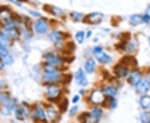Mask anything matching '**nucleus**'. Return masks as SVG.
Listing matches in <instances>:
<instances>
[{"label":"nucleus","instance_id":"nucleus-1","mask_svg":"<svg viewBox=\"0 0 150 123\" xmlns=\"http://www.w3.org/2000/svg\"><path fill=\"white\" fill-rule=\"evenodd\" d=\"M0 58L4 59L5 64L9 65L13 63V57L9 54L5 46H4L2 44H0Z\"/></svg>","mask_w":150,"mask_h":123},{"label":"nucleus","instance_id":"nucleus-2","mask_svg":"<svg viewBox=\"0 0 150 123\" xmlns=\"http://www.w3.org/2000/svg\"><path fill=\"white\" fill-rule=\"evenodd\" d=\"M34 28H35V31L38 33H40V34H43L45 32H48V26L47 22L43 19H38L36 21L35 24H34Z\"/></svg>","mask_w":150,"mask_h":123},{"label":"nucleus","instance_id":"nucleus-3","mask_svg":"<svg viewBox=\"0 0 150 123\" xmlns=\"http://www.w3.org/2000/svg\"><path fill=\"white\" fill-rule=\"evenodd\" d=\"M103 18V14L99 13H93L88 15H87L84 18V22L88 23H92V24H95L98 22H100Z\"/></svg>","mask_w":150,"mask_h":123},{"label":"nucleus","instance_id":"nucleus-4","mask_svg":"<svg viewBox=\"0 0 150 123\" xmlns=\"http://www.w3.org/2000/svg\"><path fill=\"white\" fill-rule=\"evenodd\" d=\"M4 33L10 39H17L19 37V31L17 27L13 26L5 27L4 30Z\"/></svg>","mask_w":150,"mask_h":123},{"label":"nucleus","instance_id":"nucleus-5","mask_svg":"<svg viewBox=\"0 0 150 123\" xmlns=\"http://www.w3.org/2000/svg\"><path fill=\"white\" fill-rule=\"evenodd\" d=\"M75 79L79 85L85 86L88 84V80H87L85 73L82 69H79L77 71V72L75 74Z\"/></svg>","mask_w":150,"mask_h":123},{"label":"nucleus","instance_id":"nucleus-6","mask_svg":"<svg viewBox=\"0 0 150 123\" xmlns=\"http://www.w3.org/2000/svg\"><path fill=\"white\" fill-rule=\"evenodd\" d=\"M44 58L48 61V63L50 65H60L64 63L63 59L52 53H47L46 55H44Z\"/></svg>","mask_w":150,"mask_h":123},{"label":"nucleus","instance_id":"nucleus-7","mask_svg":"<svg viewBox=\"0 0 150 123\" xmlns=\"http://www.w3.org/2000/svg\"><path fill=\"white\" fill-rule=\"evenodd\" d=\"M90 98H91V101L93 103H95V104H101L104 101L105 96H104V95L103 94L101 91L95 90V91H93L92 92Z\"/></svg>","mask_w":150,"mask_h":123},{"label":"nucleus","instance_id":"nucleus-8","mask_svg":"<svg viewBox=\"0 0 150 123\" xmlns=\"http://www.w3.org/2000/svg\"><path fill=\"white\" fill-rule=\"evenodd\" d=\"M141 82V74L138 71H133L129 77V82L132 85H138Z\"/></svg>","mask_w":150,"mask_h":123},{"label":"nucleus","instance_id":"nucleus-9","mask_svg":"<svg viewBox=\"0 0 150 123\" xmlns=\"http://www.w3.org/2000/svg\"><path fill=\"white\" fill-rule=\"evenodd\" d=\"M150 82L149 81L145 79L142 80L137 85V91L139 93H145L149 90Z\"/></svg>","mask_w":150,"mask_h":123},{"label":"nucleus","instance_id":"nucleus-10","mask_svg":"<svg viewBox=\"0 0 150 123\" xmlns=\"http://www.w3.org/2000/svg\"><path fill=\"white\" fill-rule=\"evenodd\" d=\"M47 95L51 99H56L60 95V89L57 86H50L47 91Z\"/></svg>","mask_w":150,"mask_h":123},{"label":"nucleus","instance_id":"nucleus-11","mask_svg":"<svg viewBox=\"0 0 150 123\" xmlns=\"http://www.w3.org/2000/svg\"><path fill=\"white\" fill-rule=\"evenodd\" d=\"M59 77H60V75L57 72H45V74L43 76V79L48 82H56L59 80Z\"/></svg>","mask_w":150,"mask_h":123},{"label":"nucleus","instance_id":"nucleus-12","mask_svg":"<svg viewBox=\"0 0 150 123\" xmlns=\"http://www.w3.org/2000/svg\"><path fill=\"white\" fill-rule=\"evenodd\" d=\"M114 73L119 77H124L128 75L129 70L124 66H116L114 67Z\"/></svg>","mask_w":150,"mask_h":123},{"label":"nucleus","instance_id":"nucleus-13","mask_svg":"<svg viewBox=\"0 0 150 123\" xmlns=\"http://www.w3.org/2000/svg\"><path fill=\"white\" fill-rule=\"evenodd\" d=\"M96 58L97 60L101 63H103V64H108L111 62V57L109 55H108L107 53H100L96 54Z\"/></svg>","mask_w":150,"mask_h":123},{"label":"nucleus","instance_id":"nucleus-14","mask_svg":"<svg viewBox=\"0 0 150 123\" xmlns=\"http://www.w3.org/2000/svg\"><path fill=\"white\" fill-rule=\"evenodd\" d=\"M85 71L88 73H92L94 72L95 70V67H96V63L93 59H88L85 63Z\"/></svg>","mask_w":150,"mask_h":123},{"label":"nucleus","instance_id":"nucleus-15","mask_svg":"<svg viewBox=\"0 0 150 123\" xmlns=\"http://www.w3.org/2000/svg\"><path fill=\"white\" fill-rule=\"evenodd\" d=\"M26 113L27 112H26L25 108H23V107H17L16 111H15V116H16L17 119L23 121L26 116Z\"/></svg>","mask_w":150,"mask_h":123},{"label":"nucleus","instance_id":"nucleus-16","mask_svg":"<svg viewBox=\"0 0 150 123\" xmlns=\"http://www.w3.org/2000/svg\"><path fill=\"white\" fill-rule=\"evenodd\" d=\"M103 92L109 96H115L117 94V89L114 86H108L103 88Z\"/></svg>","mask_w":150,"mask_h":123},{"label":"nucleus","instance_id":"nucleus-17","mask_svg":"<svg viewBox=\"0 0 150 123\" xmlns=\"http://www.w3.org/2000/svg\"><path fill=\"white\" fill-rule=\"evenodd\" d=\"M49 38L54 43H59V42H61V40L63 39V35L61 34V32L54 31V32H51Z\"/></svg>","mask_w":150,"mask_h":123},{"label":"nucleus","instance_id":"nucleus-18","mask_svg":"<svg viewBox=\"0 0 150 123\" xmlns=\"http://www.w3.org/2000/svg\"><path fill=\"white\" fill-rule=\"evenodd\" d=\"M140 105L144 109L150 108V96H147V95L142 96L140 99Z\"/></svg>","mask_w":150,"mask_h":123},{"label":"nucleus","instance_id":"nucleus-19","mask_svg":"<svg viewBox=\"0 0 150 123\" xmlns=\"http://www.w3.org/2000/svg\"><path fill=\"white\" fill-rule=\"evenodd\" d=\"M47 115H48V118L51 121H54L58 117V112H57V111L54 109V107H49L47 108Z\"/></svg>","mask_w":150,"mask_h":123},{"label":"nucleus","instance_id":"nucleus-20","mask_svg":"<svg viewBox=\"0 0 150 123\" xmlns=\"http://www.w3.org/2000/svg\"><path fill=\"white\" fill-rule=\"evenodd\" d=\"M143 22H144V18L140 15H133L130 18V22L133 25H139V24H141Z\"/></svg>","mask_w":150,"mask_h":123},{"label":"nucleus","instance_id":"nucleus-21","mask_svg":"<svg viewBox=\"0 0 150 123\" xmlns=\"http://www.w3.org/2000/svg\"><path fill=\"white\" fill-rule=\"evenodd\" d=\"M35 115L38 119H41L42 121H45L46 120V116H45V112L43 110V108L41 107H37L35 109Z\"/></svg>","mask_w":150,"mask_h":123},{"label":"nucleus","instance_id":"nucleus-22","mask_svg":"<svg viewBox=\"0 0 150 123\" xmlns=\"http://www.w3.org/2000/svg\"><path fill=\"white\" fill-rule=\"evenodd\" d=\"M0 44H2V45H4L5 47L9 46L11 44L9 38H8L4 32H0Z\"/></svg>","mask_w":150,"mask_h":123},{"label":"nucleus","instance_id":"nucleus-23","mask_svg":"<svg viewBox=\"0 0 150 123\" xmlns=\"http://www.w3.org/2000/svg\"><path fill=\"white\" fill-rule=\"evenodd\" d=\"M10 96L8 93L5 92H0V104H4L6 105L10 100Z\"/></svg>","mask_w":150,"mask_h":123},{"label":"nucleus","instance_id":"nucleus-24","mask_svg":"<svg viewBox=\"0 0 150 123\" xmlns=\"http://www.w3.org/2000/svg\"><path fill=\"white\" fill-rule=\"evenodd\" d=\"M84 114V123H98V120H97L96 118H94L91 114L89 113H83Z\"/></svg>","mask_w":150,"mask_h":123},{"label":"nucleus","instance_id":"nucleus-25","mask_svg":"<svg viewBox=\"0 0 150 123\" xmlns=\"http://www.w3.org/2000/svg\"><path fill=\"white\" fill-rule=\"evenodd\" d=\"M91 115L94 118H96L97 120H99L100 118L102 117L103 111L101 110V109H100V108L97 107V108H94V109H93Z\"/></svg>","mask_w":150,"mask_h":123},{"label":"nucleus","instance_id":"nucleus-26","mask_svg":"<svg viewBox=\"0 0 150 123\" xmlns=\"http://www.w3.org/2000/svg\"><path fill=\"white\" fill-rule=\"evenodd\" d=\"M84 37H85V35H84V32H83V31L78 32L77 33H76V36H75V38H76V39H77V41H78L79 43H83V39H84Z\"/></svg>","mask_w":150,"mask_h":123},{"label":"nucleus","instance_id":"nucleus-27","mask_svg":"<svg viewBox=\"0 0 150 123\" xmlns=\"http://www.w3.org/2000/svg\"><path fill=\"white\" fill-rule=\"evenodd\" d=\"M71 18L75 22H79L80 21L81 19L83 18V14L82 13H76V12H74V13H71Z\"/></svg>","mask_w":150,"mask_h":123},{"label":"nucleus","instance_id":"nucleus-28","mask_svg":"<svg viewBox=\"0 0 150 123\" xmlns=\"http://www.w3.org/2000/svg\"><path fill=\"white\" fill-rule=\"evenodd\" d=\"M141 121L143 123H147L150 122V113L145 112L141 115Z\"/></svg>","mask_w":150,"mask_h":123},{"label":"nucleus","instance_id":"nucleus-29","mask_svg":"<svg viewBox=\"0 0 150 123\" xmlns=\"http://www.w3.org/2000/svg\"><path fill=\"white\" fill-rule=\"evenodd\" d=\"M51 12L53 13L54 15H56V16H62L64 14L63 11L61 10L59 8H56V7H53L51 8Z\"/></svg>","mask_w":150,"mask_h":123},{"label":"nucleus","instance_id":"nucleus-30","mask_svg":"<svg viewBox=\"0 0 150 123\" xmlns=\"http://www.w3.org/2000/svg\"><path fill=\"white\" fill-rule=\"evenodd\" d=\"M44 70H45V72H57L56 68L50 64L46 65L45 67H44Z\"/></svg>","mask_w":150,"mask_h":123},{"label":"nucleus","instance_id":"nucleus-31","mask_svg":"<svg viewBox=\"0 0 150 123\" xmlns=\"http://www.w3.org/2000/svg\"><path fill=\"white\" fill-rule=\"evenodd\" d=\"M68 105H69L68 100H67V99L64 100V101H63V103L59 105V107H60L61 111H62V112H65V111L67 110V107H68Z\"/></svg>","mask_w":150,"mask_h":123},{"label":"nucleus","instance_id":"nucleus-32","mask_svg":"<svg viewBox=\"0 0 150 123\" xmlns=\"http://www.w3.org/2000/svg\"><path fill=\"white\" fill-rule=\"evenodd\" d=\"M79 110V107H77V106H75V107H72L71 108V110H70L69 114L72 116V115H74L75 113L77 112V111Z\"/></svg>","mask_w":150,"mask_h":123},{"label":"nucleus","instance_id":"nucleus-33","mask_svg":"<svg viewBox=\"0 0 150 123\" xmlns=\"http://www.w3.org/2000/svg\"><path fill=\"white\" fill-rule=\"evenodd\" d=\"M109 104H110V107L111 108H115L116 106H117V102H116V101L114 99H112V98H111V100L109 102Z\"/></svg>","mask_w":150,"mask_h":123},{"label":"nucleus","instance_id":"nucleus-34","mask_svg":"<svg viewBox=\"0 0 150 123\" xmlns=\"http://www.w3.org/2000/svg\"><path fill=\"white\" fill-rule=\"evenodd\" d=\"M102 51H103V48H101V47H96V48L93 49V53H95V55H96V54L100 53H102Z\"/></svg>","mask_w":150,"mask_h":123},{"label":"nucleus","instance_id":"nucleus-35","mask_svg":"<svg viewBox=\"0 0 150 123\" xmlns=\"http://www.w3.org/2000/svg\"><path fill=\"white\" fill-rule=\"evenodd\" d=\"M128 48H129V50H128V51H129V53H132L134 49H135V46L134 45V43H129V45H128Z\"/></svg>","mask_w":150,"mask_h":123},{"label":"nucleus","instance_id":"nucleus-36","mask_svg":"<svg viewBox=\"0 0 150 123\" xmlns=\"http://www.w3.org/2000/svg\"><path fill=\"white\" fill-rule=\"evenodd\" d=\"M29 13H30L31 14H33L34 17H40V13H38V12L30 10L29 11Z\"/></svg>","mask_w":150,"mask_h":123},{"label":"nucleus","instance_id":"nucleus-37","mask_svg":"<svg viewBox=\"0 0 150 123\" xmlns=\"http://www.w3.org/2000/svg\"><path fill=\"white\" fill-rule=\"evenodd\" d=\"M79 95H76V96H74V98H73V102L74 103H77V102H79Z\"/></svg>","mask_w":150,"mask_h":123},{"label":"nucleus","instance_id":"nucleus-38","mask_svg":"<svg viewBox=\"0 0 150 123\" xmlns=\"http://www.w3.org/2000/svg\"><path fill=\"white\" fill-rule=\"evenodd\" d=\"M143 18H144V22H149L150 20V17L147 14H145L144 16L143 17Z\"/></svg>","mask_w":150,"mask_h":123},{"label":"nucleus","instance_id":"nucleus-39","mask_svg":"<svg viewBox=\"0 0 150 123\" xmlns=\"http://www.w3.org/2000/svg\"><path fill=\"white\" fill-rule=\"evenodd\" d=\"M146 14L149 15L150 17V5L149 6V8H147V11H146Z\"/></svg>","mask_w":150,"mask_h":123},{"label":"nucleus","instance_id":"nucleus-40","mask_svg":"<svg viewBox=\"0 0 150 123\" xmlns=\"http://www.w3.org/2000/svg\"><path fill=\"white\" fill-rule=\"evenodd\" d=\"M3 67H4V63H3V61L0 58V70L3 69Z\"/></svg>","mask_w":150,"mask_h":123},{"label":"nucleus","instance_id":"nucleus-41","mask_svg":"<svg viewBox=\"0 0 150 123\" xmlns=\"http://www.w3.org/2000/svg\"><path fill=\"white\" fill-rule=\"evenodd\" d=\"M90 34H91V31H88V34H87V38H88V37L90 36Z\"/></svg>","mask_w":150,"mask_h":123},{"label":"nucleus","instance_id":"nucleus-42","mask_svg":"<svg viewBox=\"0 0 150 123\" xmlns=\"http://www.w3.org/2000/svg\"><path fill=\"white\" fill-rule=\"evenodd\" d=\"M149 43H150V38H149Z\"/></svg>","mask_w":150,"mask_h":123},{"label":"nucleus","instance_id":"nucleus-43","mask_svg":"<svg viewBox=\"0 0 150 123\" xmlns=\"http://www.w3.org/2000/svg\"><path fill=\"white\" fill-rule=\"evenodd\" d=\"M147 123H150V122H147Z\"/></svg>","mask_w":150,"mask_h":123}]
</instances>
